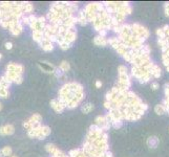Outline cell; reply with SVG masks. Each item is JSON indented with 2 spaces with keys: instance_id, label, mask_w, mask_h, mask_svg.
<instances>
[{
  "instance_id": "cell-7",
  "label": "cell",
  "mask_w": 169,
  "mask_h": 157,
  "mask_svg": "<svg viewBox=\"0 0 169 157\" xmlns=\"http://www.w3.org/2000/svg\"><path fill=\"white\" fill-rule=\"evenodd\" d=\"M51 108L57 112V113H61V112H63L64 109H65V106L60 102V101H59L58 99H53V101L51 102Z\"/></svg>"
},
{
  "instance_id": "cell-3",
  "label": "cell",
  "mask_w": 169,
  "mask_h": 157,
  "mask_svg": "<svg viewBox=\"0 0 169 157\" xmlns=\"http://www.w3.org/2000/svg\"><path fill=\"white\" fill-rule=\"evenodd\" d=\"M51 134V128L47 126L39 125L37 127H34L32 129L28 130V135L32 138H38V139H43L44 137L49 136Z\"/></svg>"
},
{
  "instance_id": "cell-5",
  "label": "cell",
  "mask_w": 169,
  "mask_h": 157,
  "mask_svg": "<svg viewBox=\"0 0 169 157\" xmlns=\"http://www.w3.org/2000/svg\"><path fill=\"white\" fill-rule=\"evenodd\" d=\"M11 83L7 81V78L4 76L0 78V99H7L9 97V87Z\"/></svg>"
},
{
  "instance_id": "cell-14",
  "label": "cell",
  "mask_w": 169,
  "mask_h": 157,
  "mask_svg": "<svg viewBox=\"0 0 169 157\" xmlns=\"http://www.w3.org/2000/svg\"><path fill=\"white\" fill-rule=\"evenodd\" d=\"M93 109H94V105L91 104V103H87V104H84L83 106H82L81 110L83 113L87 114V113H89L91 111H93Z\"/></svg>"
},
{
  "instance_id": "cell-15",
  "label": "cell",
  "mask_w": 169,
  "mask_h": 157,
  "mask_svg": "<svg viewBox=\"0 0 169 157\" xmlns=\"http://www.w3.org/2000/svg\"><path fill=\"white\" fill-rule=\"evenodd\" d=\"M4 46H5V49L9 50V49H12V48H13V43H12V42H5Z\"/></svg>"
},
{
  "instance_id": "cell-18",
  "label": "cell",
  "mask_w": 169,
  "mask_h": 157,
  "mask_svg": "<svg viewBox=\"0 0 169 157\" xmlns=\"http://www.w3.org/2000/svg\"><path fill=\"white\" fill-rule=\"evenodd\" d=\"M2 110V104H1V103H0V111Z\"/></svg>"
},
{
  "instance_id": "cell-12",
  "label": "cell",
  "mask_w": 169,
  "mask_h": 157,
  "mask_svg": "<svg viewBox=\"0 0 169 157\" xmlns=\"http://www.w3.org/2000/svg\"><path fill=\"white\" fill-rule=\"evenodd\" d=\"M12 153H13L12 148L9 147V145H5V147H3V148L0 150V154H1V156H3V157L12 156Z\"/></svg>"
},
{
  "instance_id": "cell-17",
  "label": "cell",
  "mask_w": 169,
  "mask_h": 157,
  "mask_svg": "<svg viewBox=\"0 0 169 157\" xmlns=\"http://www.w3.org/2000/svg\"><path fill=\"white\" fill-rule=\"evenodd\" d=\"M157 86H159V85H157V83H153V85H152V89H153V90H157Z\"/></svg>"
},
{
  "instance_id": "cell-10",
  "label": "cell",
  "mask_w": 169,
  "mask_h": 157,
  "mask_svg": "<svg viewBox=\"0 0 169 157\" xmlns=\"http://www.w3.org/2000/svg\"><path fill=\"white\" fill-rule=\"evenodd\" d=\"M147 145L150 149H155L159 145V138L157 136H150L147 139Z\"/></svg>"
},
{
  "instance_id": "cell-16",
  "label": "cell",
  "mask_w": 169,
  "mask_h": 157,
  "mask_svg": "<svg viewBox=\"0 0 169 157\" xmlns=\"http://www.w3.org/2000/svg\"><path fill=\"white\" fill-rule=\"evenodd\" d=\"M101 86H102V82H100V81H97V82H96V87L100 88Z\"/></svg>"
},
{
  "instance_id": "cell-9",
  "label": "cell",
  "mask_w": 169,
  "mask_h": 157,
  "mask_svg": "<svg viewBox=\"0 0 169 157\" xmlns=\"http://www.w3.org/2000/svg\"><path fill=\"white\" fill-rule=\"evenodd\" d=\"M45 150L47 151V152L49 153V154L51 155V156H55V155H58L60 154L62 151L59 150L57 147H56L55 145H51V143H47L46 145H45Z\"/></svg>"
},
{
  "instance_id": "cell-6",
  "label": "cell",
  "mask_w": 169,
  "mask_h": 157,
  "mask_svg": "<svg viewBox=\"0 0 169 157\" xmlns=\"http://www.w3.org/2000/svg\"><path fill=\"white\" fill-rule=\"evenodd\" d=\"M15 132V128L13 125L11 124H7V125H3L0 127V135H12Z\"/></svg>"
},
{
  "instance_id": "cell-11",
  "label": "cell",
  "mask_w": 169,
  "mask_h": 157,
  "mask_svg": "<svg viewBox=\"0 0 169 157\" xmlns=\"http://www.w3.org/2000/svg\"><path fill=\"white\" fill-rule=\"evenodd\" d=\"M94 42H95V44L99 45V46H104V45L108 44V40L105 37H101V36H97L95 38V40H94Z\"/></svg>"
},
{
  "instance_id": "cell-13",
  "label": "cell",
  "mask_w": 169,
  "mask_h": 157,
  "mask_svg": "<svg viewBox=\"0 0 169 157\" xmlns=\"http://www.w3.org/2000/svg\"><path fill=\"white\" fill-rule=\"evenodd\" d=\"M59 68H60L61 71L64 73V72H67L68 70L70 69V63L67 62V61H62V62L60 63V66H59Z\"/></svg>"
},
{
  "instance_id": "cell-4",
  "label": "cell",
  "mask_w": 169,
  "mask_h": 157,
  "mask_svg": "<svg viewBox=\"0 0 169 157\" xmlns=\"http://www.w3.org/2000/svg\"><path fill=\"white\" fill-rule=\"evenodd\" d=\"M41 120H42V116L40 115L39 113H34L28 120H26L25 122H24L23 127L25 128V130L28 131V130L32 129V128L41 125Z\"/></svg>"
},
{
  "instance_id": "cell-2",
  "label": "cell",
  "mask_w": 169,
  "mask_h": 157,
  "mask_svg": "<svg viewBox=\"0 0 169 157\" xmlns=\"http://www.w3.org/2000/svg\"><path fill=\"white\" fill-rule=\"evenodd\" d=\"M23 65L17 64V63H9L7 66V71L4 76L9 83L21 84L23 81Z\"/></svg>"
},
{
  "instance_id": "cell-8",
  "label": "cell",
  "mask_w": 169,
  "mask_h": 157,
  "mask_svg": "<svg viewBox=\"0 0 169 157\" xmlns=\"http://www.w3.org/2000/svg\"><path fill=\"white\" fill-rule=\"evenodd\" d=\"M39 44L44 51H51V50H53V48H54V43L51 41H49V40L44 39V40H42Z\"/></svg>"
},
{
  "instance_id": "cell-1",
  "label": "cell",
  "mask_w": 169,
  "mask_h": 157,
  "mask_svg": "<svg viewBox=\"0 0 169 157\" xmlns=\"http://www.w3.org/2000/svg\"><path fill=\"white\" fill-rule=\"evenodd\" d=\"M84 99V90L81 84L76 82H70L61 87L59 90V101L65 106V108L74 109Z\"/></svg>"
},
{
  "instance_id": "cell-19",
  "label": "cell",
  "mask_w": 169,
  "mask_h": 157,
  "mask_svg": "<svg viewBox=\"0 0 169 157\" xmlns=\"http://www.w3.org/2000/svg\"><path fill=\"white\" fill-rule=\"evenodd\" d=\"M9 157H18V156H16V155H12V156H9Z\"/></svg>"
}]
</instances>
